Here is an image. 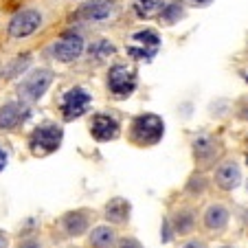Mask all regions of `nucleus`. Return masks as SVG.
Returning a JSON list of instances; mask_svg holds the SVG:
<instances>
[{
  "instance_id": "1",
  "label": "nucleus",
  "mask_w": 248,
  "mask_h": 248,
  "mask_svg": "<svg viewBox=\"0 0 248 248\" xmlns=\"http://www.w3.org/2000/svg\"><path fill=\"white\" fill-rule=\"evenodd\" d=\"M165 134V123L158 114H139L130 125V140L139 147H152L160 143Z\"/></svg>"
},
{
  "instance_id": "2",
  "label": "nucleus",
  "mask_w": 248,
  "mask_h": 248,
  "mask_svg": "<svg viewBox=\"0 0 248 248\" xmlns=\"http://www.w3.org/2000/svg\"><path fill=\"white\" fill-rule=\"evenodd\" d=\"M64 140V130L55 123H44L38 125L29 136V150L33 156H48L60 150Z\"/></svg>"
},
{
  "instance_id": "3",
  "label": "nucleus",
  "mask_w": 248,
  "mask_h": 248,
  "mask_svg": "<svg viewBox=\"0 0 248 248\" xmlns=\"http://www.w3.org/2000/svg\"><path fill=\"white\" fill-rule=\"evenodd\" d=\"M53 79H55V75H53V70H48V68L31 70V73H29V75L24 77V79L20 81V86H18L20 99L27 101V103L40 101V99L44 97V93L51 88Z\"/></svg>"
},
{
  "instance_id": "4",
  "label": "nucleus",
  "mask_w": 248,
  "mask_h": 248,
  "mask_svg": "<svg viewBox=\"0 0 248 248\" xmlns=\"http://www.w3.org/2000/svg\"><path fill=\"white\" fill-rule=\"evenodd\" d=\"M90 103H93V97H90V93L86 88H81V86H75V88L66 90V93L62 94V103H60L62 117H64L66 121H75V119L84 117V114L88 112Z\"/></svg>"
},
{
  "instance_id": "5",
  "label": "nucleus",
  "mask_w": 248,
  "mask_h": 248,
  "mask_svg": "<svg viewBox=\"0 0 248 248\" xmlns=\"http://www.w3.org/2000/svg\"><path fill=\"white\" fill-rule=\"evenodd\" d=\"M160 48V38L154 29H143V31H136L130 38V44H127V55L132 60H147L158 53Z\"/></svg>"
},
{
  "instance_id": "6",
  "label": "nucleus",
  "mask_w": 248,
  "mask_h": 248,
  "mask_svg": "<svg viewBox=\"0 0 248 248\" xmlns=\"http://www.w3.org/2000/svg\"><path fill=\"white\" fill-rule=\"evenodd\" d=\"M136 70L127 64H114L108 73V88L114 97L125 99L136 90Z\"/></svg>"
},
{
  "instance_id": "7",
  "label": "nucleus",
  "mask_w": 248,
  "mask_h": 248,
  "mask_svg": "<svg viewBox=\"0 0 248 248\" xmlns=\"http://www.w3.org/2000/svg\"><path fill=\"white\" fill-rule=\"evenodd\" d=\"M42 24V14L38 9H22L11 18L9 22V35L11 38H29L31 33H35Z\"/></svg>"
},
{
  "instance_id": "8",
  "label": "nucleus",
  "mask_w": 248,
  "mask_h": 248,
  "mask_svg": "<svg viewBox=\"0 0 248 248\" xmlns=\"http://www.w3.org/2000/svg\"><path fill=\"white\" fill-rule=\"evenodd\" d=\"M84 48H86L84 38L77 35V33H68V35H64L62 40H57L51 53H53V57H55L57 62L68 64V62H75L77 57H81Z\"/></svg>"
},
{
  "instance_id": "9",
  "label": "nucleus",
  "mask_w": 248,
  "mask_h": 248,
  "mask_svg": "<svg viewBox=\"0 0 248 248\" xmlns=\"http://www.w3.org/2000/svg\"><path fill=\"white\" fill-rule=\"evenodd\" d=\"M121 132V125L114 117L110 114H94L93 121H90V134H93L94 140L99 143H108V140H114Z\"/></svg>"
},
{
  "instance_id": "10",
  "label": "nucleus",
  "mask_w": 248,
  "mask_h": 248,
  "mask_svg": "<svg viewBox=\"0 0 248 248\" xmlns=\"http://www.w3.org/2000/svg\"><path fill=\"white\" fill-rule=\"evenodd\" d=\"M31 117V110L27 108V103L20 101H9L0 108V130H16L18 125H22L27 119Z\"/></svg>"
},
{
  "instance_id": "11",
  "label": "nucleus",
  "mask_w": 248,
  "mask_h": 248,
  "mask_svg": "<svg viewBox=\"0 0 248 248\" xmlns=\"http://www.w3.org/2000/svg\"><path fill=\"white\" fill-rule=\"evenodd\" d=\"M114 14V0H90L81 9L77 11V18L86 20V22H103Z\"/></svg>"
},
{
  "instance_id": "12",
  "label": "nucleus",
  "mask_w": 248,
  "mask_h": 248,
  "mask_svg": "<svg viewBox=\"0 0 248 248\" xmlns=\"http://www.w3.org/2000/svg\"><path fill=\"white\" fill-rule=\"evenodd\" d=\"M229 220H231V213L224 204H209L204 211V216H202V224L209 233H224L226 226H229Z\"/></svg>"
},
{
  "instance_id": "13",
  "label": "nucleus",
  "mask_w": 248,
  "mask_h": 248,
  "mask_svg": "<svg viewBox=\"0 0 248 248\" xmlns=\"http://www.w3.org/2000/svg\"><path fill=\"white\" fill-rule=\"evenodd\" d=\"M220 152V143L216 139H211V136H198L193 140V156H196V163H200L202 167H209V165L216 163Z\"/></svg>"
},
{
  "instance_id": "14",
  "label": "nucleus",
  "mask_w": 248,
  "mask_h": 248,
  "mask_svg": "<svg viewBox=\"0 0 248 248\" xmlns=\"http://www.w3.org/2000/svg\"><path fill=\"white\" fill-rule=\"evenodd\" d=\"M242 180V169L235 160H224V163L217 165L216 169V185L224 191H233L235 187Z\"/></svg>"
},
{
  "instance_id": "15",
  "label": "nucleus",
  "mask_w": 248,
  "mask_h": 248,
  "mask_svg": "<svg viewBox=\"0 0 248 248\" xmlns=\"http://www.w3.org/2000/svg\"><path fill=\"white\" fill-rule=\"evenodd\" d=\"M90 226V217L86 211H68L64 217H62V229L66 235L70 237H79L88 231Z\"/></svg>"
},
{
  "instance_id": "16",
  "label": "nucleus",
  "mask_w": 248,
  "mask_h": 248,
  "mask_svg": "<svg viewBox=\"0 0 248 248\" xmlns=\"http://www.w3.org/2000/svg\"><path fill=\"white\" fill-rule=\"evenodd\" d=\"M106 220L110 224H125L130 220V213H132V206L125 198H112V200L106 204Z\"/></svg>"
},
{
  "instance_id": "17",
  "label": "nucleus",
  "mask_w": 248,
  "mask_h": 248,
  "mask_svg": "<svg viewBox=\"0 0 248 248\" xmlns=\"http://www.w3.org/2000/svg\"><path fill=\"white\" fill-rule=\"evenodd\" d=\"M171 226L176 235H189L196 229V213L191 209H178L171 216Z\"/></svg>"
},
{
  "instance_id": "18",
  "label": "nucleus",
  "mask_w": 248,
  "mask_h": 248,
  "mask_svg": "<svg viewBox=\"0 0 248 248\" xmlns=\"http://www.w3.org/2000/svg\"><path fill=\"white\" fill-rule=\"evenodd\" d=\"M117 233L112 226H94L90 233V244L93 248H114L117 246Z\"/></svg>"
},
{
  "instance_id": "19",
  "label": "nucleus",
  "mask_w": 248,
  "mask_h": 248,
  "mask_svg": "<svg viewBox=\"0 0 248 248\" xmlns=\"http://www.w3.org/2000/svg\"><path fill=\"white\" fill-rule=\"evenodd\" d=\"M132 7H134L139 18L150 20V18H154V16L160 18V14H163V9H165V2L163 0H134Z\"/></svg>"
},
{
  "instance_id": "20",
  "label": "nucleus",
  "mask_w": 248,
  "mask_h": 248,
  "mask_svg": "<svg viewBox=\"0 0 248 248\" xmlns=\"http://www.w3.org/2000/svg\"><path fill=\"white\" fill-rule=\"evenodd\" d=\"M183 16H185L183 5L173 0V2H167V5H165L163 14H160V22H163V24H173V22H178Z\"/></svg>"
},
{
  "instance_id": "21",
  "label": "nucleus",
  "mask_w": 248,
  "mask_h": 248,
  "mask_svg": "<svg viewBox=\"0 0 248 248\" xmlns=\"http://www.w3.org/2000/svg\"><path fill=\"white\" fill-rule=\"evenodd\" d=\"M88 55L93 57V60L101 62V60H106V57L114 55V46L108 42V40H97V42L88 48Z\"/></svg>"
},
{
  "instance_id": "22",
  "label": "nucleus",
  "mask_w": 248,
  "mask_h": 248,
  "mask_svg": "<svg viewBox=\"0 0 248 248\" xmlns=\"http://www.w3.org/2000/svg\"><path fill=\"white\" fill-rule=\"evenodd\" d=\"M114 248H143V244H140L136 237H121Z\"/></svg>"
},
{
  "instance_id": "23",
  "label": "nucleus",
  "mask_w": 248,
  "mask_h": 248,
  "mask_svg": "<svg viewBox=\"0 0 248 248\" xmlns=\"http://www.w3.org/2000/svg\"><path fill=\"white\" fill-rule=\"evenodd\" d=\"M180 248H206V244L202 242V239H189V242H185Z\"/></svg>"
},
{
  "instance_id": "24",
  "label": "nucleus",
  "mask_w": 248,
  "mask_h": 248,
  "mask_svg": "<svg viewBox=\"0 0 248 248\" xmlns=\"http://www.w3.org/2000/svg\"><path fill=\"white\" fill-rule=\"evenodd\" d=\"M18 248H42V246H40L38 239H22V242L18 244Z\"/></svg>"
},
{
  "instance_id": "25",
  "label": "nucleus",
  "mask_w": 248,
  "mask_h": 248,
  "mask_svg": "<svg viewBox=\"0 0 248 248\" xmlns=\"http://www.w3.org/2000/svg\"><path fill=\"white\" fill-rule=\"evenodd\" d=\"M7 163H9V156H7V152L0 147V171L7 167Z\"/></svg>"
},
{
  "instance_id": "26",
  "label": "nucleus",
  "mask_w": 248,
  "mask_h": 248,
  "mask_svg": "<svg viewBox=\"0 0 248 248\" xmlns=\"http://www.w3.org/2000/svg\"><path fill=\"white\" fill-rule=\"evenodd\" d=\"M7 244H9V242H7V235L0 231V248H7Z\"/></svg>"
},
{
  "instance_id": "27",
  "label": "nucleus",
  "mask_w": 248,
  "mask_h": 248,
  "mask_svg": "<svg viewBox=\"0 0 248 248\" xmlns=\"http://www.w3.org/2000/svg\"><path fill=\"white\" fill-rule=\"evenodd\" d=\"M242 224L248 229V209H244V211H242Z\"/></svg>"
},
{
  "instance_id": "28",
  "label": "nucleus",
  "mask_w": 248,
  "mask_h": 248,
  "mask_svg": "<svg viewBox=\"0 0 248 248\" xmlns=\"http://www.w3.org/2000/svg\"><path fill=\"white\" fill-rule=\"evenodd\" d=\"M191 2H196V5H202V7H204V5H209V2H213V0H191Z\"/></svg>"
},
{
  "instance_id": "29",
  "label": "nucleus",
  "mask_w": 248,
  "mask_h": 248,
  "mask_svg": "<svg viewBox=\"0 0 248 248\" xmlns=\"http://www.w3.org/2000/svg\"><path fill=\"white\" fill-rule=\"evenodd\" d=\"M244 119H246V121H248V108L244 110Z\"/></svg>"
},
{
  "instance_id": "30",
  "label": "nucleus",
  "mask_w": 248,
  "mask_h": 248,
  "mask_svg": "<svg viewBox=\"0 0 248 248\" xmlns=\"http://www.w3.org/2000/svg\"><path fill=\"white\" fill-rule=\"evenodd\" d=\"M220 248H233V246H220Z\"/></svg>"
},
{
  "instance_id": "31",
  "label": "nucleus",
  "mask_w": 248,
  "mask_h": 248,
  "mask_svg": "<svg viewBox=\"0 0 248 248\" xmlns=\"http://www.w3.org/2000/svg\"><path fill=\"white\" fill-rule=\"evenodd\" d=\"M246 191H248V180H246Z\"/></svg>"
}]
</instances>
